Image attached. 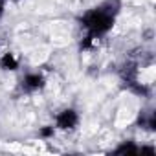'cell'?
Listing matches in <instances>:
<instances>
[{
    "label": "cell",
    "mask_w": 156,
    "mask_h": 156,
    "mask_svg": "<svg viewBox=\"0 0 156 156\" xmlns=\"http://www.w3.org/2000/svg\"><path fill=\"white\" fill-rule=\"evenodd\" d=\"M46 79H44V75L42 73H37V72H30L22 77V81H20V88L28 94H33L37 90H41L44 87Z\"/></svg>",
    "instance_id": "obj_3"
},
{
    "label": "cell",
    "mask_w": 156,
    "mask_h": 156,
    "mask_svg": "<svg viewBox=\"0 0 156 156\" xmlns=\"http://www.w3.org/2000/svg\"><path fill=\"white\" fill-rule=\"evenodd\" d=\"M55 127L53 125H44V127H41V130H39V136L42 138V140H50V138H53V134H55Z\"/></svg>",
    "instance_id": "obj_6"
},
{
    "label": "cell",
    "mask_w": 156,
    "mask_h": 156,
    "mask_svg": "<svg viewBox=\"0 0 156 156\" xmlns=\"http://www.w3.org/2000/svg\"><path fill=\"white\" fill-rule=\"evenodd\" d=\"M79 123V112L75 108H64L55 116V129L59 130H73Z\"/></svg>",
    "instance_id": "obj_2"
},
{
    "label": "cell",
    "mask_w": 156,
    "mask_h": 156,
    "mask_svg": "<svg viewBox=\"0 0 156 156\" xmlns=\"http://www.w3.org/2000/svg\"><path fill=\"white\" fill-rule=\"evenodd\" d=\"M0 68H2V70H8V72H15V70L19 68V59L15 57V53L6 51L2 57H0Z\"/></svg>",
    "instance_id": "obj_4"
},
{
    "label": "cell",
    "mask_w": 156,
    "mask_h": 156,
    "mask_svg": "<svg viewBox=\"0 0 156 156\" xmlns=\"http://www.w3.org/2000/svg\"><path fill=\"white\" fill-rule=\"evenodd\" d=\"M121 9V2L119 0H105L99 6L85 11L79 17V26L85 30V37L81 41V48L87 50L90 48L96 39L107 35L116 22V17Z\"/></svg>",
    "instance_id": "obj_1"
},
{
    "label": "cell",
    "mask_w": 156,
    "mask_h": 156,
    "mask_svg": "<svg viewBox=\"0 0 156 156\" xmlns=\"http://www.w3.org/2000/svg\"><path fill=\"white\" fill-rule=\"evenodd\" d=\"M138 145L134 141H123L119 147L114 149V154H138Z\"/></svg>",
    "instance_id": "obj_5"
},
{
    "label": "cell",
    "mask_w": 156,
    "mask_h": 156,
    "mask_svg": "<svg viewBox=\"0 0 156 156\" xmlns=\"http://www.w3.org/2000/svg\"><path fill=\"white\" fill-rule=\"evenodd\" d=\"M4 11H6V0H0V19H2Z\"/></svg>",
    "instance_id": "obj_7"
}]
</instances>
